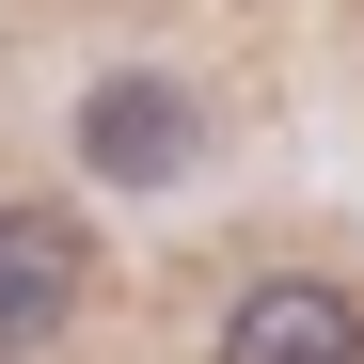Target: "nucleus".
<instances>
[{
	"mask_svg": "<svg viewBox=\"0 0 364 364\" xmlns=\"http://www.w3.org/2000/svg\"><path fill=\"white\" fill-rule=\"evenodd\" d=\"M222 143H237V95L191 64V48H95L80 95H64V159H80V191H111V206L206 191Z\"/></svg>",
	"mask_w": 364,
	"mask_h": 364,
	"instance_id": "1",
	"label": "nucleus"
},
{
	"mask_svg": "<svg viewBox=\"0 0 364 364\" xmlns=\"http://www.w3.org/2000/svg\"><path fill=\"white\" fill-rule=\"evenodd\" d=\"M191 364H364V269L333 254H222L191 301Z\"/></svg>",
	"mask_w": 364,
	"mask_h": 364,
	"instance_id": "2",
	"label": "nucleus"
},
{
	"mask_svg": "<svg viewBox=\"0 0 364 364\" xmlns=\"http://www.w3.org/2000/svg\"><path fill=\"white\" fill-rule=\"evenodd\" d=\"M95 301H111V237H95V206H64V191H0V364L80 348Z\"/></svg>",
	"mask_w": 364,
	"mask_h": 364,
	"instance_id": "3",
	"label": "nucleus"
}]
</instances>
